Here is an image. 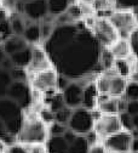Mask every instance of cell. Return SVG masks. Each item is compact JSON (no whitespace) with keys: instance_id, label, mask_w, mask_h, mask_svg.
I'll return each instance as SVG.
<instances>
[{"instance_id":"obj_1","label":"cell","mask_w":138,"mask_h":153,"mask_svg":"<svg viewBox=\"0 0 138 153\" xmlns=\"http://www.w3.org/2000/svg\"><path fill=\"white\" fill-rule=\"evenodd\" d=\"M52 67L69 80L102 72L100 56L102 45L83 20L55 26L52 34L43 42Z\"/></svg>"},{"instance_id":"obj_2","label":"cell","mask_w":138,"mask_h":153,"mask_svg":"<svg viewBox=\"0 0 138 153\" xmlns=\"http://www.w3.org/2000/svg\"><path fill=\"white\" fill-rule=\"evenodd\" d=\"M49 136L47 125L39 118L36 113L29 117L24 116L22 126L16 135V143H21L24 146L45 143Z\"/></svg>"},{"instance_id":"obj_3","label":"cell","mask_w":138,"mask_h":153,"mask_svg":"<svg viewBox=\"0 0 138 153\" xmlns=\"http://www.w3.org/2000/svg\"><path fill=\"white\" fill-rule=\"evenodd\" d=\"M23 108L9 99L7 96L0 99V122L6 129V131L16 140V135L22 126L24 113Z\"/></svg>"},{"instance_id":"obj_4","label":"cell","mask_w":138,"mask_h":153,"mask_svg":"<svg viewBox=\"0 0 138 153\" xmlns=\"http://www.w3.org/2000/svg\"><path fill=\"white\" fill-rule=\"evenodd\" d=\"M94 82L100 94H107L111 97L124 96L127 84V79L117 74L114 68L102 71Z\"/></svg>"},{"instance_id":"obj_5","label":"cell","mask_w":138,"mask_h":153,"mask_svg":"<svg viewBox=\"0 0 138 153\" xmlns=\"http://www.w3.org/2000/svg\"><path fill=\"white\" fill-rule=\"evenodd\" d=\"M108 20L116 29L119 38H124V39H127L131 32L138 27L137 17L132 10H114Z\"/></svg>"},{"instance_id":"obj_6","label":"cell","mask_w":138,"mask_h":153,"mask_svg":"<svg viewBox=\"0 0 138 153\" xmlns=\"http://www.w3.org/2000/svg\"><path fill=\"white\" fill-rule=\"evenodd\" d=\"M94 120L96 119L93 117L92 111L86 109L84 107H77L73 109V113L67 125L77 135H85L86 132L93 129Z\"/></svg>"},{"instance_id":"obj_7","label":"cell","mask_w":138,"mask_h":153,"mask_svg":"<svg viewBox=\"0 0 138 153\" xmlns=\"http://www.w3.org/2000/svg\"><path fill=\"white\" fill-rule=\"evenodd\" d=\"M91 30L102 48H109L114 42L119 39V34L108 20V17H94Z\"/></svg>"},{"instance_id":"obj_8","label":"cell","mask_w":138,"mask_h":153,"mask_svg":"<svg viewBox=\"0 0 138 153\" xmlns=\"http://www.w3.org/2000/svg\"><path fill=\"white\" fill-rule=\"evenodd\" d=\"M132 140L131 132L123 129L103 139L102 145L108 153H130Z\"/></svg>"},{"instance_id":"obj_9","label":"cell","mask_w":138,"mask_h":153,"mask_svg":"<svg viewBox=\"0 0 138 153\" xmlns=\"http://www.w3.org/2000/svg\"><path fill=\"white\" fill-rule=\"evenodd\" d=\"M6 96L18 103L23 109L29 108L33 102V91L27 82L13 80L7 89Z\"/></svg>"},{"instance_id":"obj_10","label":"cell","mask_w":138,"mask_h":153,"mask_svg":"<svg viewBox=\"0 0 138 153\" xmlns=\"http://www.w3.org/2000/svg\"><path fill=\"white\" fill-rule=\"evenodd\" d=\"M93 130L98 134L100 139H106L109 135L123 130L119 114H101L100 118L94 120Z\"/></svg>"},{"instance_id":"obj_11","label":"cell","mask_w":138,"mask_h":153,"mask_svg":"<svg viewBox=\"0 0 138 153\" xmlns=\"http://www.w3.org/2000/svg\"><path fill=\"white\" fill-rule=\"evenodd\" d=\"M57 79H58V72L53 67H50L47 69L33 74L32 88L35 91L43 94L47 90L57 89Z\"/></svg>"},{"instance_id":"obj_12","label":"cell","mask_w":138,"mask_h":153,"mask_svg":"<svg viewBox=\"0 0 138 153\" xmlns=\"http://www.w3.org/2000/svg\"><path fill=\"white\" fill-rule=\"evenodd\" d=\"M83 89L84 86L76 82V80H72L61 92L63 96V101L64 105L70 107V108H77L81 107V102H83Z\"/></svg>"},{"instance_id":"obj_13","label":"cell","mask_w":138,"mask_h":153,"mask_svg":"<svg viewBox=\"0 0 138 153\" xmlns=\"http://www.w3.org/2000/svg\"><path fill=\"white\" fill-rule=\"evenodd\" d=\"M52 67L51 61L49 59V56L46 53V51L44 50L43 46H39V44L32 45V61L30 65L28 66L27 71H29L30 73H38L40 71L47 69Z\"/></svg>"},{"instance_id":"obj_14","label":"cell","mask_w":138,"mask_h":153,"mask_svg":"<svg viewBox=\"0 0 138 153\" xmlns=\"http://www.w3.org/2000/svg\"><path fill=\"white\" fill-rule=\"evenodd\" d=\"M49 15V6L47 0H28L24 5V13L29 20L34 22L43 21L44 18Z\"/></svg>"},{"instance_id":"obj_15","label":"cell","mask_w":138,"mask_h":153,"mask_svg":"<svg viewBox=\"0 0 138 153\" xmlns=\"http://www.w3.org/2000/svg\"><path fill=\"white\" fill-rule=\"evenodd\" d=\"M98 97H100V91L97 89L96 82H91L86 84L83 89V102L81 107L93 111L98 106Z\"/></svg>"},{"instance_id":"obj_16","label":"cell","mask_w":138,"mask_h":153,"mask_svg":"<svg viewBox=\"0 0 138 153\" xmlns=\"http://www.w3.org/2000/svg\"><path fill=\"white\" fill-rule=\"evenodd\" d=\"M97 109L102 114H119V97H111L107 94H100Z\"/></svg>"},{"instance_id":"obj_17","label":"cell","mask_w":138,"mask_h":153,"mask_svg":"<svg viewBox=\"0 0 138 153\" xmlns=\"http://www.w3.org/2000/svg\"><path fill=\"white\" fill-rule=\"evenodd\" d=\"M29 44L26 42V39L22 36V35H15L12 34L11 36H9L7 39H5L3 42V50L5 51V53L7 56H11L18 51H21L23 49H26Z\"/></svg>"},{"instance_id":"obj_18","label":"cell","mask_w":138,"mask_h":153,"mask_svg":"<svg viewBox=\"0 0 138 153\" xmlns=\"http://www.w3.org/2000/svg\"><path fill=\"white\" fill-rule=\"evenodd\" d=\"M45 146L47 153H69V143L63 135L49 136Z\"/></svg>"},{"instance_id":"obj_19","label":"cell","mask_w":138,"mask_h":153,"mask_svg":"<svg viewBox=\"0 0 138 153\" xmlns=\"http://www.w3.org/2000/svg\"><path fill=\"white\" fill-rule=\"evenodd\" d=\"M108 49L110 50L115 59H128L131 56V48L128 39H124V38H119Z\"/></svg>"},{"instance_id":"obj_20","label":"cell","mask_w":138,"mask_h":153,"mask_svg":"<svg viewBox=\"0 0 138 153\" xmlns=\"http://www.w3.org/2000/svg\"><path fill=\"white\" fill-rule=\"evenodd\" d=\"M10 57V60L12 61L13 66L16 67H21V68H28L32 61V45H28L26 49L18 51Z\"/></svg>"},{"instance_id":"obj_21","label":"cell","mask_w":138,"mask_h":153,"mask_svg":"<svg viewBox=\"0 0 138 153\" xmlns=\"http://www.w3.org/2000/svg\"><path fill=\"white\" fill-rule=\"evenodd\" d=\"M22 36L24 38L26 42L29 45L39 44V42H41V28H40V25H39L38 22H33L32 25L27 26Z\"/></svg>"},{"instance_id":"obj_22","label":"cell","mask_w":138,"mask_h":153,"mask_svg":"<svg viewBox=\"0 0 138 153\" xmlns=\"http://www.w3.org/2000/svg\"><path fill=\"white\" fill-rule=\"evenodd\" d=\"M77 3V0H47L49 13L53 17L61 15L68 10L72 4Z\"/></svg>"},{"instance_id":"obj_23","label":"cell","mask_w":138,"mask_h":153,"mask_svg":"<svg viewBox=\"0 0 138 153\" xmlns=\"http://www.w3.org/2000/svg\"><path fill=\"white\" fill-rule=\"evenodd\" d=\"M10 12L0 7V42H4L12 35L11 25H10Z\"/></svg>"},{"instance_id":"obj_24","label":"cell","mask_w":138,"mask_h":153,"mask_svg":"<svg viewBox=\"0 0 138 153\" xmlns=\"http://www.w3.org/2000/svg\"><path fill=\"white\" fill-rule=\"evenodd\" d=\"M90 148L91 145L84 135H76V137L69 143V153H89Z\"/></svg>"},{"instance_id":"obj_25","label":"cell","mask_w":138,"mask_h":153,"mask_svg":"<svg viewBox=\"0 0 138 153\" xmlns=\"http://www.w3.org/2000/svg\"><path fill=\"white\" fill-rule=\"evenodd\" d=\"M113 68L115 69V72L124 76V78L128 79L131 75V69H132V63L128 61V59H115Z\"/></svg>"},{"instance_id":"obj_26","label":"cell","mask_w":138,"mask_h":153,"mask_svg":"<svg viewBox=\"0 0 138 153\" xmlns=\"http://www.w3.org/2000/svg\"><path fill=\"white\" fill-rule=\"evenodd\" d=\"M10 25L12 34L15 35H23V32L26 29V22H24V16L12 13L10 15Z\"/></svg>"},{"instance_id":"obj_27","label":"cell","mask_w":138,"mask_h":153,"mask_svg":"<svg viewBox=\"0 0 138 153\" xmlns=\"http://www.w3.org/2000/svg\"><path fill=\"white\" fill-rule=\"evenodd\" d=\"M12 78L9 71H5L0 67V99L5 97L7 94V89L12 83Z\"/></svg>"},{"instance_id":"obj_28","label":"cell","mask_w":138,"mask_h":153,"mask_svg":"<svg viewBox=\"0 0 138 153\" xmlns=\"http://www.w3.org/2000/svg\"><path fill=\"white\" fill-rule=\"evenodd\" d=\"M114 61H115V57L113 56L110 50L108 48H103L101 51V56H100V66H101L102 71L113 68Z\"/></svg>"},{"instance_id":"obj_29","label":"cell","mask_w":138,"mask_h":153,"mask_svg":"<svg viewBox=\"0 0 138 153\" xmlns=\"http://www.w3.org/2000/svg\"><path fill=\"white\" fill-rule=\"evenodd\" d=\"M124 97L127 101H138V82H133V80L127 82Z\"/></svg>"},{"instance_id":"obj_30","label":"cell","mask_w":138,"mask_h":153,"mask_svg":"<svg viewBox=\"0 0 138 153\" xmlns=\"http://www.w3.org/2000/svg\"><path fill=\"white\" fill-rule=\"evenodd\" d=\"M72 113H73V108H70L68 106H63L62 108H60L58 111L55 112V120L67 125L69 119H70Z\"/></svg>"},{"instance_id":"obj_31","label":"cell","mask_w":138,"mask_h":153,"mask_svg":"<svg viewBox=\"0 0 138 153\" xmlns=\"http://www.w3.org/2000/svg\"><path fill=\"white\" fill-rule=\"evenodd\" d=\"M114 10H133L138 6V0H109Z\"/></svg>"},{"instance_id":"obj_32","label":"cell","mask_w":138,"mask_h":153,"mask_svg":"<svg viewBox=\"0 0 138 153\" xmlns=\"http://www.w3.org/2000/svg\"><path fill=\"white\" fill-rule=\"evenodd\" d=\"M128 43L131 48V55L138 61V27H136L128 35Z\"/></svg>"},{"instance_id":"obj_33","label":"cell","mask_w":138,"mask_h":153,"mask_svg":"<svg viewBox=\"0 0 138 153\" xmlns=\"http://www.w3.org/2000/svg\"><path fill=\"white\" fill-rule=\"evenodd\" d=\"M49 129V135L50 136H58V135H63V134L67 131L68 125L62 124V123H58V122H52L51 124L47 125Z\"/></svg>"},{"instance_id":"obj_34","label":"cell","mask_w":138,"mask_h":153,"mask_svg":"<svg viewBox=\"0 0 138 153\" xmlns=\"http://www.w3.org/2000/svg\"><path fill=\"white\" fill-rule=\"evenodd\" d=\"M38 116H39V118H40L46 125H49V124H51L52 122H55V112L51 111V109H50L49 107H46V106H44L43 108L39 109Z\"/></svg>"},{"instance_id":"obj_35","label":"cell","mask_w":138,"mask_h":153,"mask_svg":"<svg viewBox=\"0 0 138 153\" xmlns=\"http://www.w3.org/2000/svg\"><path fill=\"white\" fill-rule=\"evenodd\" d=\"M67 13L72 17V20L75 21V22H76V21H80V20H83V18H84L83 12H81V7H80V4H79V3L72 4V5L68 7Z\"/></svg>"},{"instance_id":"obj_36","label":"cell","mask_w":138,"mask_h":153,"mask_svg":"<svg viewBox=\"0 0 138 153\" xmlns=\"http://www.w3.org/2000/svg\"><path fill=\"white\" fill-rule=\"evenodd\" d=\"M27 68H21V67H13L10 71V75L12 80H21V82H27Z\"/></svg>"},{"instance_id":"obj_37","label":"cell","mask_w":138,"mask_h":153,"mask_svg":"<svg viewBox=\"0 0 138 153\" xmlns=\"http://www.w3.org/2000/svg\"><path fill=\"white\" fill-rule=\"evenodd\" d=\"M119 118H120V123H121V126L124 130H127V131H131L133 129V124H132V116L127 112H121L119 113Z\"/></svg>"},{"instance_id":"obj_38","label":"cell","mask_w":138,"mask_h":153,"mask_svg":"<svg viewBox=\"0 0 138 153\" xmlns=\"http://www.w3.org/2000/svg\"><path fill=\"white\" fill-rule=\"evenodd\" d=\"M40 28H41V42H45L47 38L52 34V32L55 29V25L50 23V22H41L40 23Z\"/></svg>"},{"instance_id":"obj_39","label":"cell","mask_w":138,"mask_h":153,"mask_svg":"<svg viewBox=\"0 0 138 153\" xmlns=\"http://www.w3.org/2000/svg\"><path fill=\"white\" fill-rule=\"evenodd\" d=\"M28 153H47L45 143H36V145H29L27 146Z\"/></svg>"},{"instance_id":"obj_40","label":"cell","mask_w":138,"mask_h":153,"mask_svg":"<svg viewBox=\"0 0 138 153\" xmlns=\"http://www.w3.org/2000/svg\"><path fill=\"white\" fill-rule=\"evenodd\" d=\"M126 112L130 116H136V114H138V101H127Z\"/></svg>"},{"instance_id":"obj_41","label":"cell","mask_w":138,"mask_h":153,"mask_svg":"<svg viewBox=\"0 0 138 153\" xmlns=\"http://www.w3.org/2000/svg\"><path fill=\"white\" fill-rule=\"evenodd\" d=\"M89 153H108V152L106 151V148L103 147L102 143H96V145L91 146Z\"/></svg>"},{"instance_id":"obj_42","label":"cell","mask_w":138,"mask_h":153,"mask_svg":"<svg viewBox=\"0 0 138 153\" xmlns=\"http://www.w3.org/2000/svg\"><path fill=\"white\" fill-rule=\"evenodd\" d=\"M130 78H131V80H133V82H138V61L132 65V69H131Z\"/></svg>"},{"instance_id":"obj_43","label":"cell","mask_w":138,"mask_h":153,"mask_svg":"<svg viewBox=\"0 0 138 153\" xmlns=\"http://www.w3.org/2000/svg\"><path fill=\"white\" fill-rule=\"evenodd\" d=\"M130 153H138V137L132 140V142H131V148H130Z\"/></svg>"},{"instance_id":"obj_44","label":"cell","mask_w":138,"mask_h":153,"mask_svg":"<svg viewBox=\"0 0 138 153\" xmlns=\"http://www.w3.org/2000/svg\"><path fill=\"white\" fill-rule=\"evenodd\" d=\"M132 124H133V129H138V114L132 116Z\"/></svg>"},{"instance_id":"obj_45","label":"cell","mask_w":138,"mask_h":153,"mask_svg":"<svg viewBox=\"0 0 138 153\" xmlns=\"http://www.w3.org/2000/svg\"><path fill=\"white\" fill-rule=\"evenodd\" d=\"M94 0H79L77 3H81V4H87V5H92Z\"/></svg>"},{"instance_id":"obj_46","label":"cell","mask_w":138,"mask_h":153,"mask_svg":"<svg viewBox=\"0 0 138 153\" xmlns=\"http://www.w3.org/2000/svg\"><path fill=\"white\" fill-rule=\"evenodd\" d=\"M0 153H10V151H9V149H7V147H6V148H5L3 152H0Z\"/></svg>"},{"instance_id":"obj_47","label":"cell","mask_w":138,"mask_h":153,"mask_svg":"<svg viewBox=\"0 0 138 153\" xmlns=\"http://www.w3.org/2000/svg\"><path fill=\"white\" fill-rule=\"evenodd\" d=\"M0 7H1V0H0Z\"/></svg>"},{"instance_id":"obj_48","label":"cell","mask_w":138,"mask_h":153,"mask_svg":"<svg viewBox=\"0 0 138 153\" xmlns=\"http://www.w3.org/2000/svg\"><path fill=\"white\" fill-rule=\"evenodd\" d=\"M24 1H28V0H24Z\"/></svg>"},{"instance_id":"obj_49","label":"cell","mask_w":138,"mask_h":153,"mask_svg":"<svg viewBox=\"0 0 138 153\" xmlns=\"http://www.w3.org/2000/svg\"><path fill=\"white\" fill-rule=\"evenodd\" d=\"M77 1H79V0H77Z\"/></svg>"}]
</instances>
